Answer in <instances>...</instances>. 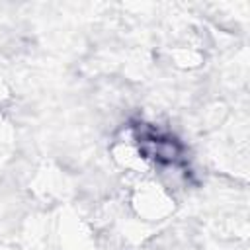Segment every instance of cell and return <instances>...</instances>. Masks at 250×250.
Masks as SVG:
<instances>
[{
	"label": "cell",
	"mask_w": 250,
	"mask_h": 250,
	"mask_svg": "<svg viewBox=\"0 0 250 250\" xmlns=\"http://www.w3.org/2000/svg\"><path fill=\"white\" fill-rule=\"evenodd\" d=\"M139 145L141 150L146 158H152L156 162H166V164H174L178 160L180 154V146L168 139V137H160L154 131H148L145 135L139 137Z\"/></svg>",
	"instance_id": "6da1fadb"
}]
</instances>
